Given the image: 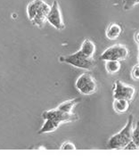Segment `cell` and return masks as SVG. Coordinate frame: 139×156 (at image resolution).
Masks as SVG:
<instances>
[{
	"label": "cell",
	"mask_w": 139,
	"mask_h": 156,
	"mask_svg": "<svg viewBox=\"0 0 139 156\" xmlns=\"http://www.w3.org/2000/svg\"><path fill=\"white\" fill-rule=\"evenodd\" d=\"M134 129V116L129 115L124 128L115 135L112 136L108 142L107 147L109 149L119 150L124 149L129 142L132 141V132Z\"/></svg>",
	"instance_id": "6da1fadb"
},
{
	"label": "cell",
	"mask_w": 139,
	"mask_h": 156,
	"mask_svg": "<svg viewBox=\"0 0 139 156\" xmlns=\"http://www.w3.org/2000/svg\"><path fill=\"white\" fill-rule=\"evenodd\" d=\"M59 61L61 62H65V63L70 64L76 68H80V69H83V70H87V71H91L95 65L94 59L87 58L80 50L74 54L69 55L60 56Z\"/></svg>",
	"instance_id": "7a4b0ae2"
},
{
	"label": "cell",
	"mask_w": 139,
	"mask_h": 156,
	"mask_svg": "<svg viewBox=\"0 0 139 156\" xmlns=\"http://www.w3.org/2000/svg\"><path fill=\"white\" fill-rule=\"evenodd\" d=\"M76 88L81 95L84 96H90L95 93L97 89V84L95 80L94 79L91 73L85 72L82 73L76 80Z\"/></svg>",
	"instance_id": "3957f363"
},
{
	"label": "cell",
	"mask_w": 139,
	"mask_h": 156,
	"mask_svg": "<svg viewBox=\"0 0 139 156\" xmlns=\"http://www.w3.org/2000/svg\"><path fill=\"white\" fill-rule=\"evenodd\" d=\"M128 55V49L126 46L121 44H117L112 47L105 49L104 53L100 55V60L102 61H123Z\"/></svg>",
	"instance_id": "277c9868"
},
{
	"label": "cell",
	"mask_w": 139,
	"mask_h": 156,
	"mask_svg": "<svg viewBox=\"0 0 139 156\" xmlns=\"http://www.w3.org/2000/svg\"><path fill=\"white\" fill-rule=\"evenodd\" d=\"M136 94L135 87L126 84L120 80H117L113 85V99H124L128 102L132 101Z\"/></svg>",
	"instance_id": "5b68a950"
},
{
	"label": "cell",
	"mask_w": 139,
	"mask_h": 156,
	"mask_svg": "<svg viewBox=\"0 0 139 156\" xmlns=\"http://www.w3.org/2000/svg\"><path fill=\"white\" fill-rule=\"evenodd\" d=\"M46 21L54 28L57 29L59 30H62L65 28L63 19H62V15L61 9H60V5H59L58 1H56V0H55L51 5V9H50V12L48 13V15H47Z\"/></svg>",
	"instance_id": "8992f818"
},
{
	"label": "cell",
	"mask_w": 139,
	"mask_h": 156,
	"mask_svg": "<svg viewBox=\"0 0 139 156\" xmlns=\"http://www.w3.org/2000/svg\"><path fill=\"white\" fill-rule=\"evenodd\" d=\"M42 118L44 120H60L62 123H68V122H73L77 120L78 115L74 113H63L57 109H53V110H48L45 111L42 113Z\"/></svg>",
	"instance_id": "52a82bcc"
},
{
	"label": "cell",
	"mask_w": 139,
	"mask_h": 156,
	"mask_svg": "<svg viewBox=\"0 0 139 156\" xmlns=\"http://www.w3.org/2000/svg\"><path fill=\"white\" fill-rule=\"evenodd\" d=\"M50 9H51V6L44 1V3L40 6L39 10L37 11L35 18L33 19L32 23L36 26H37V27H39V28L43 27L45 23H46V19H47V15L50 12Z\"/></svg>",
	"instance_id": "ba28073f"
},
{
	"label": "cell",
	"mask_w": 139,
	"mask_h": 156,
	"mask_svg": "<svg viewBox=\"0 0 139 156\" xmlns=\"http://www.w3.org/2000/svg\"><path fill=\"white\" fill-rule=\"evenodd\" d=\"M80 51L87 58L93 59L94 52H95V46H94V42L91 41L90 39H85L81 45Z\"/></svg>",
	"instance_id": "9c48e42d"
},
{
	"label": "cell",
	"mask_w": 139,
	"mask_h": 156,
	"mask_svg": "<svg viewBox=\"0 0 139 156\" xmlns=\"http://www.w3.org/2000/svg\"><path fill=\"white\" fill-rule=\"evenodd\" d=\"M62 124L60 120H46L45 123L39 129L38 134H46V133L54 132L56 130L60 125Z\"/></svg>",
	"instance_id": "30bf717a"
},
{
	"label": "cell",
	"mask_w": 139,
	"mask_h": 156,
	"mask_svg": "<svg viewBox=\"0 0 139 156\" xmlns=\"http://www.w3.org/2000/svg\"><path fill=\"white\" fill-rule=\"evenodd\" d=\"M43 3H44V0H33L28 5V6H27V15H28V18H29V20L30 22L33 21L37 12L39 10V8H40V6L42 5Z\"/></svg>",
	"instance_id": "8fae6325"
},
{
	"label": "cell",
	"mask_w": 139,
	"mask_h": 156,
	"mask_svg": "<svg viewBox=\"0 0 139 156\" xmlns=\"http://www.w3.org/2000/svg\"><path fill=\"white\" fill-rule=\"evenodd\" d=\"M80 98H74V99L67 100V101L62 103L56 109L58 111L63 112V113H71L73 108L80 103Z\"/></svg>",
	"instance_id": "7c38bea8"
},
{
	"label": "cell",
	"mask_w": 139,
	"mask_h": 156,
	"mask_svg": "<svg viewBox=\"0 0 139 156\" xmlns=\"http://www.w3.org/2000/svg\"><path fill=\"white\" fill-rule=\"evenodd\" d=\"M121 34V27L117 23H111L105 31L106 37L110 40L117 39Z\"/></svg>",
	"instance_id": "4fadbf2b"
},
{
	"label": "cell",
	"mask_w": 139,
	"mask_h": 156,
	"mask_svg": "<svg viewBox=\"0 0 139 156\" xmlns=\"http://www.w3.org/2000/svg\"><path fill=\"white\" fill-rule=\"evenodd\" d=\"M112 107L115 112L122 114L127 112L129 108V102L124 99H114L112 103Z\"/></svg>",
	"instance_id": "5bb4252c"
},
{
	"label": "cell",
	"mask_w": 139,
	"mask_h": 156,
	"mask_svg": "<svg viewBox=\"0 0 139 156\" xmlns=\"http://www.w3.org/2000/svg\"><path fill=\"white\" fill-rule=\"evenodd\" d=\"M105 70L110 74H116L120 71L121 64L119 61H105Z\"/></svg>",
	"instance_id": "9a60e30c"
},
{
	"label": "cell",
	"mask_w": 139,
	"mask_h": 156,
	"mask_svg": "<svg viewBox=\"0 0 139 156\" xmlns=\"http://www.w3.org/2000/svg\"><path fill=\"white\" fill-rule=\"evenodd\" d=\"M132 141L139 147V120L137 122L135 129L132 132Z\"/></svg>",
	"instance_id": "2e32d148"
},
{
	"label": "cell",
	"mask_w": 139,
	"mask_h": 156,
	"mask_svg": "<svg viewBox=\"0 0 139 156\" xmlns=\"http://www.w3.org/2000/svg\"><path fill=\"white\" fill-rule=\"evenodd\" d=\"M137 4H139V0H123L124 10H130Z\"/></svg>",
	"instance_id": "e0dca14e"
},
{
	"label": "cell",
	"mask_w": 139,
	"mask_h": 156,
	"mask_svg": "<svg viewBox=\"0 0 139 156\" xmlns=\"http://www.w3.org/2000/svg\"><path fill=\"white\" fill-rule=\"evenodd\" d=\"M131 78L135 80H139V63L135 65L131 70Z\"/></svg>",
	"instance_id": "ac0fdd59"
},
{
	"label": "cell",
	"mask_w": 139,
	"mask_h": 156,
	"mask_svg": "<svg viewBox=\"0 0 139 156\" xmlns=\"http://www.w3.org/2000/svg\"><path fill=\"white\" fill-rule=\"evenodd\" d=\"M60 149H62V150H76V146L71 142H64L61 145Z\"/></svg>",
	"instance_id": "d6986e66"
},
{
	"label": "cell",
	"mask_w": 139,
	"mask_h": 156,
	"mask_svg": "<svg viewBox=\"0 0 139 156\" xmlns=\"http://www.w3.org/2000/svg\"><path fill=\"white\" fill-rule=\"evenodd\" d=\"M137 149H139V147L137 144H135L133 141L129 142V143L126 145V147L124 148V150H137Z\"/></svg>",
	"instance_id": "ffe728a7"
},
{
	"label": "cell",
	"mask_w": 139,
	"mask_h": 156,
	"mask_svg": "<svg viewBox=\"0 0 139 156\" xmlns=\"http://www.w3.org/2000/svg\"><path fill=\"white\" fill-rule=\"evenodd\" d=\"M135 39H136V41L139 44V31L135 35Z\"/></svg>",
	"instance_id": "44dd1931"
},
{
	"label": "cell",
	"mask_w": 139,
	"mask_h": 156,
	"mask_svg": "<svg viewBox=\"0 0 139 156\" xmlns=\"http://www.w3.org/2000/svg\"><path fill=\"white\" fill-rule=\"evenodd\" d=\"M138 62H139V55H138Z\"/></svg>",
	"instance_id": "7402d4cb"
}]
</instances>
